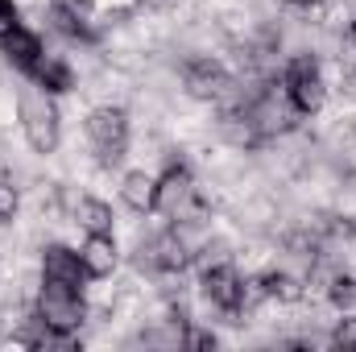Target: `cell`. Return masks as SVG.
I'll return each instance as SVG.
<instances>
[{
  "mask_svg": "<svg viewBox=\"0 0 356 352\" xmlns=\"http://www.w3.org/2000/svg\"><path fill=\"white\" fill-rule=\"evenodd\" d=\"M21 25V13H17V4L13 0H0V38L8 33V29H17Z\"/></svg>",
  "mask_w": 356,
  "mask_h": 352,
  "instance_id": "cell-22",
  "label": "cell"
},
{
  "mask_svg": "<svg viewBox=\"0 0 356 352\" xmlns=\"http://www.w3.org/2000/svg\"><path fill=\"white\" fill-rule=\"evenodd\" d=\"M257 290H261V298H277V303H302V294H307L302 278H294V273H286V269L261 273V278H257Z\"/></svg>",
  "mask_w": 356,
  "mask_h": 352,
  "instance_id": "cell-13",
  "label": "cell"
},
{
  "mask_svg": "<svg viewBox=\"0 0 356 352\" xmlns=\"http://www.w3.org/2000/svg\"><path fill=\"white\" fill-rule=\"evenodd\" d=\"M17 112H21L25 141L38 154H54L58 150V137H63V116H58V104L50 99V91L25 88L21 99H17Z\"/></svg>",
  "mask_w": 356,
  "mask_h": 352,
  "instance_id": "cell-1",
  "label": "cell"
},
{
  "mask_svg": "<svg viewBox=\"0 0 356 352\" xmlns=\"http://www.w3.org/2000/svg\"><path fill=\"white\" fill-rule=\"evenodd\" d=\"M42 282H58V286L83 290V282H88L83 257L75 249H67V245H46V253H42Z\"/></svg>",
  "mask_w": 356,
  "mask_h": 352,
  "instance_id": "cell-9",
  "label": "cell"
},
{
  "mask_svg": "<svg viewBox=\"0 0 356 352\" xmlns=\"http://www.w3.org/2000/svg\"><path fill=\"white\" fill-rule=\"evenodd\" d=\"M17 207H21V195H17V186L0 178V224H13V220H17Z\"/></svg>",
  "mask_w": 356,
  "mask_h": 352,
  "instance_id": "cell-19",
  "label": "cell"
},
{
  "mask_svg": "<svg viewBox=\"0 0 356 352\" xmlns=\"http://www.w3.org/2000/svg\"><path fill=\"white\" fill-rule=\"evenodd\" d=\"M154 186L158 178L145 175V170H129L124 182H120V199L133 207V211H154Z\"/></svg>",
  "mask_w": 356,
  "mask_h": 352,
  "instance_id": "cell-16",
  "label": "cell"
},
{
  "mask_svg": "<svg viewBox=\"0 0 356 352\" xmlns=\"http://www.w3.org/2000/svg\"><path fill=\"white\" fill-rule=\"evenodd\" d=\"M29 75L38 79V88H46L50 95H58V91H71V88H75V75H71V67H67L63 58H54V54H42V63H38Z\"/></svg>",
  "mask_w": 356,
  "mask_h": 352,
  "instance_id": "cell-15",
  "label": "cell"
},
{
  "mask_svg": "<svg viewBox=\"0 0 356 352\" xmlns=\"http://www.w3.org/2000/svg\"><path fill=\"white\" fill-rule=\"evenodd\" d=\"M83 269L88 278H108L116 269V241L112 232H88V245H83Z\"/></svg>",
  "mask_w": 356,
  "mask_h": 352,
  "instance_id": "cell-12",
  "label": "cell"
},
{
  "mask_svg": "<svg viewBox=\"0 0 356 352\" xmlns=\"http://www.w3.org/2000/svg\"><path fill=\"white\" fill-rule=\"evenodd\" d=\"M137 265H149L158 273H182L191 265V245H186V237L178 228H166V232H158V237H149L141 245Z\"/></svg>",
  "mask_w": 356,
  "mask_h": 352,
  "instance_id": "cell-6",
  "label": "cell"
},
{
  "mask_svg": "<svg viewBox=\"0 0 356 352\" xmlns=\"http://www.w3.org/2000/svg\"><path fill=\"white\" fill-rule=\"evenodd\" d=\"M332 344H336V349H348V352H356V315H348V319H340V328L332 332Z\"/></svg>",
  "mask_w": 356,
  "mask_h": 352,
  "instance_id": "cell-20",
  "label": "cell"
},
{
  "mask_svg": "<svg viewBox=\"0 0 356 352\" xmlns=\"http://www.w3.org/2000/svg\"><path fill=\"white\" fill-rule=\"evenodd\" d=\"M348 33H353V42H356V21H353V29H348Z\"/></svg>",
  "mask_w": 356,
  "mask_h": 352,
  "instance_id": "cell-24",
  "label": "cell"
},
{
  "mask_svg": "<svg viewBox=\"0 0 356 352\" xmlns=\"http://www.w3.org/2000/svg\"><path fill=\"white\" fill-rule=\"evenodd\" d=\"M216 133H220L228 145H236V150H253V145H261V129H257L249 104H232V108H224L220 120H216Z\"/></svg>",
  "mask_w": 356,
  "mask_h": 352,
  "instance_id": "cell-10",
  "label": "cell"
},
{
  "mask_svg": "<svg viewBox=\"0 0 356 352\" xmlns=\"http://www.w3.org/2000/svg\"><path fill=\"white\" fill-rule=\"evenodd\" d=\"M282 88H286V99L298 116H315L327 99V88H323V75H319V63L311 54H294L282 71Z\"/></svg>",
  "mask_w": 356,
  "mask_h": 352,
  "instance_id": "cell-4",
  "label": "cell"
},
{
  "mask_svg": "<svg viewBox=\"0 0 356 352\" xmlns=\"http://www.w3.org/2000/svg\"><path fill=\"white\" fill-rule=\"evenodd\" d=\"M182 88L195 99H224L232 91V75L220 63H211V58H191L182 67Z\"/></svg>",
  "mask_w": 356,
  "mask_h": 352,
  "instance_id": "cell-8",
  "label": "cell"
},
{
  "mask_svg": "<svg viewBox=\"0 0 356 352\" xmlns=\"http://www.w3.org/2000/svg\"><path fill=\"white\" fill-rule=\"evenodd\" d=\"M327 298H332L340 311H344V307H353V303H356V282L348 278V273H336V278H332V286H327Z\"/></svg>",
  "mask_w": 356,
  "mask_h": 352,
  "instance_id": "cell-18",
  "label": "cell"
},
{
  "mask_svg": "<svg viewBox=\"0 0 356 352\" xmlns=\"http://www.w3.org/2000/svg\"><path fill=\"white\" fill-rule=\"evenodd\" d=\"M50 25H54L63 38H71V42H95V38H99L95 25H88V17H83L79 8H71V4H50Z\"/></svg>",
  "mask_w": 356,
  "mask_h": 352,
  "instance_id": "cell-14",
  "label": "cell"
},
{
  "mask_svg": "<svg viewBox=\"0 0 356 352\" xmlns=\"http://www.w3.org/2000/svg\"><path fill=\"white\" fill-rule=\"evenodd\" d=\"M182 344H186V349H216V336H211V332H191Z\"/></svg>",
  "mask_w": 356,
  "mask_h": 352,
  "instance_id": "cell-23",
  "label": "cell"
},
{
  "mask_svg": "<svg viewBox=\"0 0 356 352\" xmlns=\"http://www.w3.org/2000/svg\"><path fill=\"white\" fill-rule=\"evenodd\" d=\"M75 220H79L88 232H112V207L99 203V199H79V203H75Z\"/></svg>",
  "mask_w": 356,
  "mask_h": 352,
  "instance_id": "cell-17",
  "label": "cell"
},
{
  "mask_svg": "<svg viewBox=\"0 0 356 352\" xmlns=\"http://www.w3.org/2000/svg\"><path fill=\"white\" fill-rule=\"evenodd\" d=\"M203 294H207V303L211 307H220V311H228V315H236L241 307H245V294H249V282L232 269V265H211V269H203Z\"/></svg>",
  "mask_w": 356,
  "mask_h": 352,
  "instance_id": "cell-7",
  "label": "cell"
},
{
  "mask_svg": "<svg viewBox=\"0 0 356 352\" xmlns=\"http://www.w3.org/2000/svg\"><path fill=\"white\" fill-rule=\"evenodd\" d=\"M88 137L99 150L104 162H120L124 145H129V116H124V108H112V104L95 108L88 116Z\"/></svg>",
  "mask_w": 356,
  "mask_h": 352,
  "instance_id": "cell-5",
  "label": "cell"
},
{
  "mask_svg": "<svg viewBox=\"0 0 356 352\" xmlns=\"http://www.w3.org/2000/svg\"><path fill=\"white\" fill-rule=\"evenodd\" d=\"M54 336H71L83 328L88 319V303H83V290L75 286H58V282H42V294H38V311H33Z\"/></svg>",
  "mask_w": 356,
  "mask_h": 352,
  "instance_id": "cell-2",
  "label": "cell"
},
{
  "mask_svg": "<svg viewBox=\"0 0 356 352\" xmlns=\"http://www.w3.org/2000/svg\"><path fill=\"white\" fill-rule=\"evenodd\" d=\"M0 54H4L17 71H33L46 50H42V38H38V33H29L25 25H17V29H8V33L0 38Z\"/></svg>",
  "mask_w": 356,
  "mask_h": 352,
  "instance_id": "cell-11",
  "label": "cell"
},
{
  "mask_svg": "<svg viewBox=\"0 0 356 352\" xmlns=\"http://www.w3.org/2000/svg\"><path fill=\"white\" fill-rule=\"evenodd\" d=\"M199 262H203V269H211V265H224V262H228V245H224V241H216V245H203V257H199Z\"/></svg>",
  "mask_w": 356,
  "mask_h": 352,
  "instance_id": "cell-21",
  "label": "cell"
},
{
  "mask_svg": "<svg viewBox=\"0 0 356 352\" xmlns=\"http://www.w3.org/2000/svg\"><path fill=\"white\" fill-rule=\"evenodd\" d=\"M154 211L186 220V224L203 220V203L195 199V182H191V170L182 162H170L166 175L158 178V186H154Z\"/></svg>",
  "mask_w": 356,
  "mask_h": 352,
  "instance_id": "cell-3",
  "label": "cell"
}]
</instances>
